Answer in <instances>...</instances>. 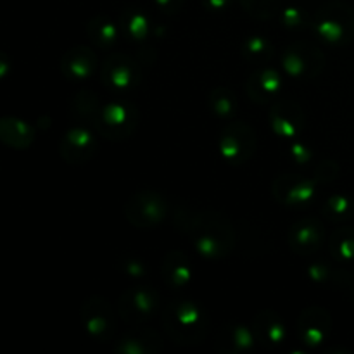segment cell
<instances>
[{
	"mask_svg": "<svg viewBox=\"0 0 354 354\" xmlns=\"http://www.w3.org/2000/svg\"><path fill=\"white\" fill-rule=\"evenodd\" d=\"M162 342L158 332L151 330V328L135 327L128 330L123 337L118 341L116 351L128 353V354H149L161 351Z\"/></svg>",
	"mask_w": 354,
	"mask_h": 354,
	"instance_id": "17",
	"label": "cell"
},
{
	"mask_svg": "<svg viewBox=\"0 0 354 354\" xmlns=\"http://www.w3.org/2000/svg\"><path fill=\"white\" fill-rule=\"evenodd\" d=\"M254 342V335L244 325H232L225 330L223 335H220L218 344L220 349L225 353H242L248 351Z\"/></svg>",
	"mask_w": 354,
	"mask_h": 354,
	"instance_id": "23",
	"label": "cell"
},
{
	"mask_svg": "<svg viewBox=\"0 0 354 354\" xmlns=\"http://www.w3.org/2000/svg\"><path fill=\"white\" fill-rule=\"evenodd\" d=\"M166 201L152 190L137 192L124 206V214L131 225L138 228H149L158 225L166 216Z\"/></svg>",
	"mask_w": 354,
	"mask_h": 354,
	"instance_id": "8",
	"label": "cell"
},
{
	"mask_svg": "<svg viewBox=\"0 0 354 354\" xmlns=\"http://www.w3.org/2000/svg\"><path fill=\"white\" fill-rule=\"evenodd\" d=\"M138 123V113L131 104L113 102L100 107L97 116L93 118V124L104 137L121 140L133 133Z\"/></svg>",
	"mask_w": 354,
	"mask_h": 354,
	"instance_id": "5",
	"label": "cell"
},
{
	"mask_svg": "<svg viewBox=\"0 0 354 354\" xmlns=\"http://www.w3.org/2000/svg\"><path fill=\"white\" fill-rule=\"evenodd\" d=\"M275 196L280 203L289 206L308 204L317 192V182L297 175H282L273 185Z\"/></svg>",
	"mask_w": 354,
	"mask_h": 354,
	"instance_id": "12",
	"label": "cell"
},
{
	"mask_svg": "<svg viewBox=\"0 0 354 354\" xmlns=\"http://www.w3.org/2000/svg\"><path fill=\"white\" fill-rule=\"evenodd\" d=\"M282 21L287 28H301L308 23L306 14L297 7H287L282 14Z\"/></svg>",
	"mask_w": 354,
	"mask_h": 354,
	"instance_id": "30",
	"label": "cell"
},
{
	"mask_svg": "<svg viewBox=\"0 0 354 354\" xmlns=\"http://www.w3.org/2000/svg\"><path fill=\"white\" fill-rule=\"evenodd\" d=\"M270 123L275 133L296 137L304 128V113L294 102H277L270 107Z\"/></svg>",
	"mask_w": 354,
	"mask_h": 354,
	"instance_id": "14",
	"label": "cell"
},
{
	"mask_svg": "<svg viewBox=\"0 0 354 354\" xmlns=\"http://www.w3.org/2000/svg\"><path fill=\"white\" fill-rule=\"evenodd\" d=\"M242 9L258 19H272L280 9V0H239Z\"/></svg>",
	"mask_w": 354,
	"mask_h": 354,
	"instance_id": "28",
	"label": "cell"
},
{
	"mask_svg": "<svg viewBox=\"0 0 354 354\" xmlns=\"http://www.w3.org/2000/svg\"><path fill=\"white\" fill-rule=\"evenodd\" d=\"M283 69L289 76L297 80L315 78L325 64L320 48L308 41H294L287 47L282 57Z\"/></svg>",
	"mask_w": 354,
	"mask_h": 354,
	"instance_id": "6",
	"label": "cell"
},
{
	"mask_svg": "<svg viewBox=\"0 0 354 354\" xmlns=\"http://www.w3.org/2000/svg\"><path fill=\"white\" fill-rule=\"evenodd\" d=\"M176 227L189 234L196 242L201 256L209 259L225 258L234 245V230L220 214L211 213H176Z\"/></svg>",
	"mask_w": 354,
	"mask_h": 354,
	"instance_id": "1",
	"label": "cell"
},
{
	"mask_svg": "<svg viewBox=\"0 0 354 354\" xmlns=\"http://www.w3.org/2000/svg\"><path fill=\"white\" fill-rule=\"evenodd\" d=\"M330 252L335 259H354V228H339L330 237Z\"/></svg>",
	"mask_w": 354,
	"mask_h": 354,
	"instance_id": "25",
	"label": "cell"
},
{
	"mask_svg": "<svg viewBox=\"0 0 354 354\" xmlns=\"http://www.w3.org/2000/svg\"><path fill=\"white\" fill-rule=\"evenodd\" d=\"M162 279L169 287H185L192 279V266L189 258L180 251H171L162 259Z\"/></svg>",
	"mask_w": 354,
	"mask_h": 354,
	"instance_id": "19",
	"label": "cell"
},
{
	"mask_svg": "<svg viewBox=\"0 0 354 354\" xmlns=\"http://www.w3.org/2000/svg\"><path fill=\"white\" fill-rule=\"evenodd\" d=\"M82 320L86 332L97 341H107L114 330V313L102 297L88 299L82 308Z\"/></svg>",
	"mask_w": 354,
	"mask_h": 354,
	"instance_id": "10",
	"label": "cell"
},
{
	"mask_svg": "<svg viewBox=\"0 0 354 354\" xmlns=\"http://www.w3.org/2000/svg\"><path fill=\"white\" fill-rule=\"evenodd\" d=\"M353 211H354L353 201L348 199L346 196H332L324 206L325 216L330 218V220L334 221L348 220V218H351Z\"/></svg>",
	"mask_w": 354,
	"mask_h": 354,
	"instance_id": "29",
	"label": "cell"
},
{
	"mask_svg": "<svg viewBox=\"0 0 354 354\" xmlns=\"http://www.w3.org/2000/svg\"><path fill=\"white\" fill-rule=\"evenodd\" d=\"M182 3L183 0H156V6H158L159 10H162L165 14L178 12Z\"/></svg>",
	"mask_w": 354,
	"mask_h": 354,
	"instance_id": "31",
	"label": "cell"
},
{
	"mask_svg": "<svg viewBox=\"0 0 354 354\" xmlns=\"http://www.w3.org/2000/svg\"><path fill=\"white\" fill-rule=\"evenodd\" d=\"M349 289H351V292H353V296H354V273H353V277H351V280H349Z\"/></svg>",
	"mask_w": 354,
	"mask_h": 354,
	"instance_id": "33",
	"label": "cell"
},
{
	"mask_svg": "<svg viewBox=\"0 0 354 354\" xmlns=\"http://www.w3.org/2000/svg\"><path fill=\"white\" fill-rule=\"evenodd\" d=\"M252 330H254L256 337L259 341H265L268 344H280L286 339V328L283 324L279 320L275 313L272 311H263L254 318L252 324Z\"/></svg>",
	"mask_w": 354,
	"mask_h": 354,
	"instance_id": "21",
	"label": "cell"
},
{
	"mask_svg": "<svg viewBox=\"0 0 354 354\" xmlns=\"http://www.w3.org/2000/svg\"><path fill=\"white\" fill-rule=\"evenodd\" d=\"M256 151V133L248 123L230 120L221 130L220 152L230 165H244L252 158Z\"/></svg>",
	"mask_w": 354,
	"mask_h": 354,
	"instance_id": "4",
	"label": "cell"
},
{
	"mask_svg": "<svg viewBox=\"0 0 354 354\" xmlns=\"http://www.w3.org/2000/svg\"><path fill=\"white\" fill-rule=\"evenodd\" d=\"M86 33H88L90 40L97 45V47L107 48L113 47L118 40V28L109 17L106 16H95L86 26Z\"/></svg>",
	"mask_w": 354,
	"mask_h": 354,
	"instance_id": "22",
	"label": "cell"
},
{
	"mask_svg": "<svg viewBox=\"0 0 354 354\" xmlns=\"http://www.w3.org/2000/svg\"><path fill=\"white\" fill-rule=\"evenodd\" d=\"M332 327V318L327 310L318 306L306 308L297 320V330H299L303 342L310 346H317L325 341Z\"/></svg>",
	"mask_w": 354,
	"mask_h": 354,
	"instance_id": "13",
	"label": "cell"
},
{
	"mask_svg": "<svg viewBox=\"0 0 354 354\" xmlns=\"http://www.w3.org/2000/svg\"><path fill=\"white\" fill-rule=\"evenodd\" d=\"M311 26L328 44H349L354 40V9L344 2L325 3L317 10Z\"/></svg>",
	"mask_w": 354,
	"mask_h": 354,
	"instance_id": "3",
	"label": "cell"
},
{
	"mask_svg": "<svg viewBox=\"0 0 354 354\" xmlns=\"http://www.w3.org/2000/svg\"><path fill=\"white\" fill-rule=\"evenodd\" d=\"M324 241L325 228L318 218H304L290 227L289 245L296 254H311L320 249Z\"/></svg>",
	"mask_w": 354,
	"mask_h": 354,
	"instance_id": "11",
	"label": "cell"
},
{
	"mask_svg": "<svg viewBox=\"0 0 354 354\" xmlns=\"http://www.w3.org/2000/svg\"><path fill=\"white\" fill-rule=\"evenodd\" d=\"M123 31H127V35L135 40H140L145 38V35L151 30V24H149L147 16L140 10H128L127 14H123Z\"/></svg>",
	"mask_w": 354,
	"mask_h": 354,
	"instance_id": "27",
	"label": "cell"
},
{
	"mask_svg": "<svg viewBox=\"0 0 354 354\" xmlns=\"http://www.w3.org/2000/svg\"><path fill=\"white\" fill-rule=\"evenodd\" d=\"M59 151L68 162H75V165L85 162L95 154V137L83 128H73L64 135Z\"/></svg>",
	"mask_w": 354,
	"mask_h": 354,
	"instance_id": "15",
	"label": "cell"
},
{
	"mask_svg": "<svg viewBox=\"0 0 354 354\" xmlns=\"http://www.w3.org/2000/svg\"><path fill=\"white\" fill-rule=\"evenodd\" d=\"M0 138L14 149L30 147L35 138L33 128L17 118H3L0 121Z\"/></svg>",
	"mask_w": 354,
	"mask_h": 354,
	"instance_id": "20",
	"label": "cell"
},
{
	"mask_svg": "<svg viewBox=\"0 0 354 354\" xmlns=\"http://www.w3.org/2000/svg\"><path fill=\"white\" fill-rule=\"evenodd\" d=\"M162 324L169 337L180 344H196L206 335L207 320L192 301H173L162 313Z\"/></svg>",
	"mask_w": 354,
	"mask_h": 354,
	"instance_id": "2",
	"label": "cell"
},
{
	"mask_svg": "<svg viewBox=\"0 0 354 354\" xmlns=\"http://www.w3.org/2000/svg\"><path fill=\"white\" fill-rule=\"evenodd\" d=\"M159 306V294L149 287H133L128 289L118 299V313L123 320L131 325H140L156 313Z\"/></svg>",
	"mask_w": 354,
	"mask_h": 354,
	"instance_id": "9",
	"label": "cell"
},
{
	"mask_svg": "<svg viewBox=\"0 0 354 354\" xmlns=\"http://www.w3.org/2000/svg\"><path fill=\"white\" fill-rule=\"evenodd\" d=\"M280 88H282V78L279 71L272 68L259 69L248 82V93L256 104H266L280 92Z\"/></svg>",
	"mask_w": 354,
	"mask_h": 354,
	"instance_id": "18",
	"label": "cell"
},
{
	"mask_svg": "<svg viewBox=\"0 0 354 354\" xmlns=\"http://www.w3.org/2000/svg\"><path fill=\"white\" fill-rule=\"evenodd\" d=\"M97 64V54L90 47H73L64 54L61 61V71L66 78L71 80H85L95 73Z\"/></svg>",
	"mask_w": 354,
	"mask_h": 354,
	"instance_id": "16",
	"label": "cell"
},
{
	"mask_svg": "<svg viewBox=\"0 0 354 354\" xmlns=\"http://www.w3.org/2000/svg\"><path fill=\"white\" fill-rule=\"evenodd\" d=\"M242 54L252 62H266L273 55V48L266 38L254 35V37L245 40L244 47H242Z\"/></svg>",
	"mask_w": 354,
	"mask_h": 354,
	"instance_id": "26",
	"label": "cell"
},
{
	"mask_svg": "<svg viewBox=\"0 0 354 354\" xmlns=\"http://www.w3.org/2000/svg\"><path fill=\"white\" fill-rule=\"evenodd\" d=\"M204 3H206V7H209V9L221 10L228 6V0H204Z\"/></svg>",
	"mask_w": 354,
	"mask_h": 354,
	"instance_id": "32",
	"label": "cell"
},
{
	"mask_svg": "<svg viewBox=\"0 0 354 354\" xmlns=\"http://www.w3.org/2000/svg\"><path fill=\"white\" fill-rule=\"evenodd\" d=\"M100 80L114 92H127L140 82V68L133 57L123 52H114L100 68Z\"/></svg>",
	"mask_w": 354,
	"mask_h": 354,
	"instance_id": "7",
	"label": "cell"
},
{
	"mask_svg": "<svg viewBox=\"0 0 354 354\" xmlns=\"http://www.w3.org/2000/svg\"><path fill=\"white\" fill-rule=\"evenodd\" d=\"M209 106L214 111V114H218L223 120H230L237 109V99L232 93V90L220 86L209 93Z\"/></svg>",
	"mask_w": 354,
	"mask_h": 354,
	"instance_id": "24",
	"label": "cell"
}]
</instances>
